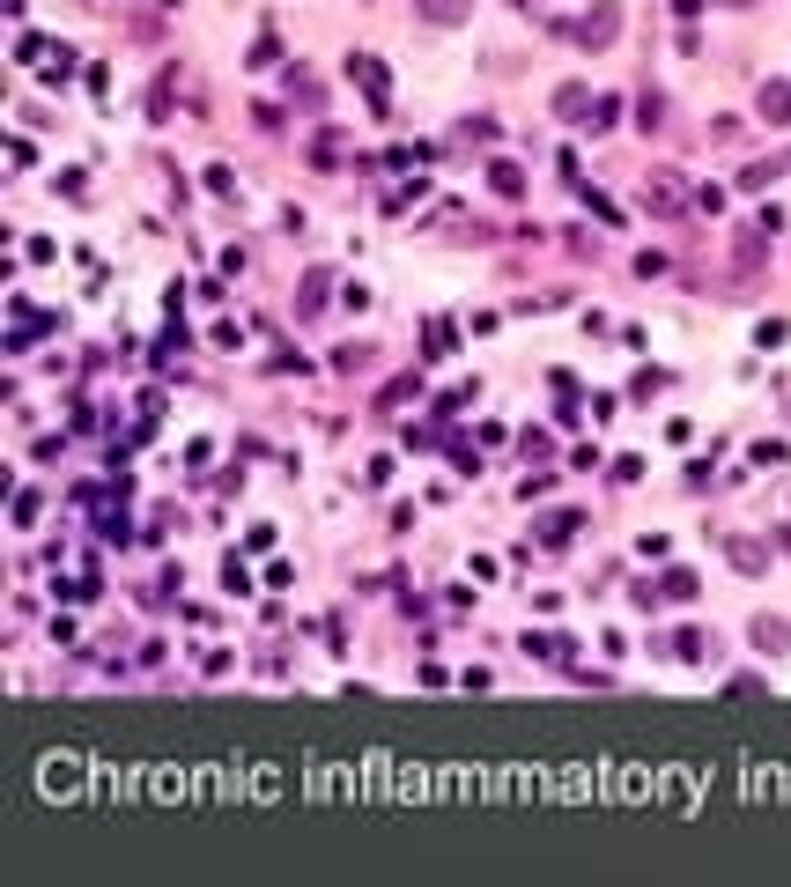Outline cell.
<instances>
[{"mask_svg": "<svg viewBox=\"0 0 791 887\" xmlns=\"http://www.w3.org/2000/svg\"><path fill=\"white\" fill-rule=\"evenodd\" d=\"M348 74H355V82H363L370 111H378V119H385V104H392V82H385V67L370 60V52H355V60H348Z\"/></svg>", "mask_w": 791, "mask_h": 887, "instance_id": "1", "label": "cell"}, {"mask_svg": "<svg viewBox=\"0 0 791 887\" xmlns=\"http://www.w3.org/2000/svg\"><path fill=\"white\" fill-rule=\"evenodd\" d=\"M614 30H621V8H592L585 23H577V45L599 52V45H614Z\"/></svg>", "mask_w": 791, "mask_h": 887, "instance_id": "2", "label": "cell"}, {"mask_svg": "<svg viewBox=\"0 0 791 887\" xmlns=\"http://www.w3.org/2000/svg\"><path fill=\"white\" fill-rule=\"evenodd\" d=\"M644 207H651V215H681V185H673L666 171H658V178L644 185Z\"/></svg>", "mask_w": 791, "mask_h": 887, "instance_id": "3", "label": "cell"}, {"mask_svg": "<svg viewBox=\"0 0 791 887\" xmlns=\"http://www.w3.org/2000/svg\"><path fill=\"white\" fill-rule=\"evenodd\" d=\"M326 289H333V274H326V267H311V274H304V296H296V318L326 311Z\"/></svg>", "mask_w": 791, "mask_h": 887, "instance_id": "4", "label": "cell"}, {"mask_svg": "<svg viewBox=\"0 0 791 887\" xmlns=\"http://www.w3.org/2000/svg\"><path fill=\"white\" fill-rule=\"evenodd\" d=\"M762 119L769 126H791V82H762Z\"/></svg>", "mask_w": 791, "mask_h": 887, "instance_id": "5", "label": "cell"}, {"mask_svg": "<svg viewBox=\"0 0 791 887\" xmlns=\"http://www.w3.org/2000/svg\"><path fill=\"white\" fill-rule=\"evenodd\" d=\"M755 644H762L769 658H784V651H791V621H769V614H762V621H755Z\"/></svg>", "mask_w": 791, "mask_h": 887, "instance_id": "6", "label": "cell"}, {"mask_svg": "<svg viewBox=\"0 0 791 887\" xmlns=\"http://www.w3.org/2000/svg\"><path fill=\"white\" fill-rule=\"evenodd\" d=\"M555 111H562V119H585V111H592V89H555Z\"/></svg>", "mask_w": 791, "mask_h": 887, "instance_id": "7", "label": "cell"}, {"mask_svg": "<svg viewBox=\"0 0 791 887\" xmlns=\"http://www.w3.org/2000/svg\"><path fill=\"white\" fill-rule=\"evenodd\" d=\"M658 599H673V607H688V599H695V577H688V570H666V584H658Z\"/></svg>", "mask_w": 791, "mask_h": 887, "instance_id": "8", "label": "cell"}, {"mask_svg": "<svg viewBox=\"0 0 791 887\" xmlns=\"http://www.w3.org/2000/svg\"><path fill=\"white\" fill-rule=\"evenodd\" d=\"M414 8H422V23H459L466 0H414Z\"/></svg>", "mask_w": 791, "mask_h": 887, "instance_id": "9", "label": "cell"}, {"mask_svg": "<svg viewBox=\"0 0 791 887\" xmlns=\"http://www.w3.org/2000/svg\"><path fill=\"white\" fill-rule=\"evenodd\" d=\"M725 555H732V562H740V570H747V577H755V570H762V562H769V555H762V547H755V540H732V547H725Z\"/></svg>", "mask_w": 791, "mask_h": 887, "instance_id": "10", "label": "cell"}, {"mask_svg": "<svg viewBox=\"0 0 791 887\" xmlns=\"http://www.w3.org/2000/svg\"><path fill=\"white\" fill-rule=\"evenodd\" d=\"M488 185H496V193H525V178H518V163H488Z\"/></svg>", "mask_w": 791, "mask_h": 887, "instance_id": "11", "label": "cell"}, {"mask_svg": "<svg viewBox=\"0 0 791 887\" xmlns=\"http://www.w3.org/2000/svg\"><path fill=\"white\" fill-rule=\"evenodd\" d=\"M658 111H666V97H658V89H651V97L636 104V126H644V134H651V126H658Z\"/></svg>", "mask_w": 791, "mask_h": 887, "instance_id": "12", "label": "cell"}]
</instances>
